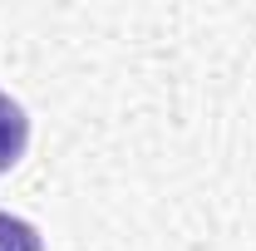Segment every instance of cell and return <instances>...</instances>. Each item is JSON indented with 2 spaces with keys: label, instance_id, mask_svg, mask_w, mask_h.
Instances as JSON below:
<instances>
[{
  "label": "cell",
  "instance_id": "obj_1",
  "mask_svg": "<svg viewBox=\"0 0 256 251\" xmlns=\"http://www.w3.org/2000/svg\"><path fill=\"white\" fill-rule=\"evenodd\" d=\"M30 148V114L20 98H10L0 89V172H10Z\"/></svg>",
  "mask_w": 256,
  "mask_h": 251
},
{
  "label": "cell",
  "instance_id": "obj_2",
  "mask_svg": "<svg viewBox=\"0 0 256 251\" xmlns=\"http://www.w3.org/2000/svg\"><path fill=\"white\" fill-rule=\"evenodd\" d=\"M0 251H44V236L30 217L0 207Z\"/></svg>",
  "mask_w": 256,
  "mask_h": 251
}]
</instances>
